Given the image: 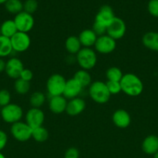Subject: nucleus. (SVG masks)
<instances>
[{
	"instance_id": "obj_1",
	"label": "nucleus",
	"mask_w": 158,
	"mask_h": 158,
	"mask_svg": "<svg viewBox=\"0 0 158 158\" xmlns=\"http://www.w3.org/2000/svg\"><path fill=\"white\" fill-rule=\"evenodd\" d=\"M120 84L122 92L129 97H138L143 90V83L141 79L132 73L124 74Z\"/></svg>"
},
{
	"instance_id": "obj_2",
	"label": "nucleus",
	"mask_w": 158,
	"mask_h": 158,
	"mask_svg": "<svg viewBox=\"0 0 158 158\" xmlns=\"http://www.w3.org/2000/svg\"><path fill=\"white\" fill-rule=\"evenodd\" d=\"M88 94L91 100L99 104L106 103L111 97L106 83L102 81H94L91 83L88 88Z\"/></svg>"
},
{
	"instance_id": "obj_3",
	"label": "nucleus",
	"mask_w": 158,
	"mask_h": 158,
	"mask_svg": "<svg viewBox=\"0 0 158 158\" xmlns=\"http://www.w3.org/2000/svg\"><path fill=\"white\" fill-rule=\"evenodd\" d=\"M75 56L76 61L78 63L79 66L85 70L88 71L93 69L97 63V54L95 50L91 48L82 47Z\"/></svg>"
},
{
	"instance_id": "obj_4",
	"label": "nucleus",
	"mask_w": 158,
	"mask_h": 158,
	"mask_svg": "<svg viewBox=\"0 0 158 158\" xmlns=\"http://www.w3.org/2000/svg\"><path fill=\"white\" fill-rule=\"evenodd\" d=\"M1 117L3 121L7 123L13 124L21 121L23 117V110L20 105L10 103L9 104L2 107Z\"/></svg>"
},
{
	"instance_id": "obj_5",
	"label": "nucleus",
	"mask_w": 158,
	"mask_h": 158,
	"mask_svg": "<svg viewBox=\"0 0 158 158\" xmlns=\"http://www.w3.org/2000/svg\"><path fill=\"white\" fill-rule=\"evenodd\" d=\"M66 79L62 75L58 73H54L48 78L46 81V90L51 97L63 95L66 85Z\"/></svg>"
},
{
	"instance_id": "obj_6",
	"label": "nucleus",
	"mask_w": 158,
	"mask_h": 158,
	"mask_svg": "<svg viewBox=\"0 0 158 158\" xmlns=\"http://www.w3.org/2000/svg\"><path fill=\"white\" fill-rule=\"evenodd\" d=\"M33 129L26 122L19 121L11 125L10 133L17 141L26 142L32 138Z\"/></svg>"
},
{
	"instance_id": "obj_7",
	"label": "nucleus",
	"mask_w": 158,
	"mask_h": 158,
	"mask_svg": "<svg viewBox=\"0 0 158 158\" xmlns=\"http://www.w3.org/2000/svg\"><path fill=\"white\" fill-rule=\"evenodd\" d=\"M13 21L16 26L18 32H26V33H28L32 30L35 23L33 15L24 11L15 15Z\"/></svg>"
},
{
	"instance_id": "obj_8",
	"label": "nucleus",
	"mask_w": 158,
	"mask_h": 158,
	"mask_svg": "<svg viewBox=\"0 0 158 158\" xmlns=\"http://www.w3.org/2000/svg\"><path fill=\"white\" fill-rule=\"evenodd\" d=\"M126 32V26L123 20L119 17H115L109 25L107 26L106 34L116 40H120L125 35Z\"/></svg>"
},
{
	"instance_id": "obj_9",
	"label": "nucleus",
	"mask_w": 158,
	"mask_h": 158,
	"mask_svg": "<svg viewBox=\"0 0 158 158\" xmlns=\"http://www.w3.org/2000/svg\"><path fill=\"white\" fill-rule=\"evenodd\" d=\"M11 44L13 51L17 52H23L28 50L31 45V39L28 33L17 32L10 38Z\"/></svg>"
},
{
	"instance_id": "obj_10",
	"label": "nucleus",
	"mask_w": 158,
	"mask_h": 158,
	"mask_svg": "<svg viewBox=\"0 0 158 158\" xmlns=\"http://www.w3.org/2000/svg\"><path fill=\"white\" fill-rule=\"evenodd\" d=\"M95 52L101 54H109L116 49V41L107 34L98 37L94 46Z\"/></svg>"
},
{
	"instance_id": "obj_11",
	"label": "nucleus",
	"mask_w": 158,
	"mask_h": 158,
	"mask_svg": "<svg viewBox=\"0 0 158 158\" xmlns=\"http://www.w3.org/2000/svg\"><path fill=\"white\" fill-rule=\"evenodd\" d=\"M45 120L44 113L40 108H31L25 115V122L32 129L40 127L43 124Z\"/></svg>"
},
{
	"instance_id": "obj_12",
	"label": "nucleus",
	"mask_w": 158,
	"mask_h": 158,
	"mask_svg": "<svg viewBox=\"0 0 158 158\" xmlns=\"http://www.w3.org/2000/svg\"><path fill=\"white\" fill-rule=\"evenodd\" d=\"M23 69H24V65L22 60L17 57H12L6 62L5 72L9 78L17 80L20 78V74Z\"/></svg>"
},
{
	"instance_id": "obj_13",
	"label": "nucleus",
	"mask_w": 158,
	"mask_h": 158,
	"mask_svg": "<svg viewBox=\"0 0 158 158\" xmlns=\"http://www.w3.org/2000/svg\"><path fill=\"white\" fill-rule=\"evenodd\" d=\"M114 12L111 6L108 5H104L99 9L94 18V23L105 26L107 29V26L111 23L113 19L115 18Z\"/></svg>"
},
{
	"instance_id": "obj_14",
	"label": "nucleus",
	"mask_w": 158,
	"mask_h": 158,
	"mask_svg": "<svg viewBox=\"0 0 158 158\" xmlns=\"http://www.w3.org/2000/svg\"><path fill=\"white\" fill-rule=\"evenodd\" d=\"M83 89V86L75 79L71 78L67 80L63 96L67 100L76 98L79 97Z\"/></svg>"
},
{
	"instance_id": "obj_15",
	"label": "nucleus",
	"mask_w": 158,
	"mask_h": 158,
	"mask_svg": "<svg viewBox=\"0 0 158 158\" xmlns=\"http://www.w3.org/2000/svg\"><path fill=\"white\" fill-rule=\"evenodd\" d=\"M86 108V103L85 100L80 97L69 100L67 104L65 112L71 117H75L81 114Z\"/></svg>"
},
{
	"instance_id": "obj_16",
	"label": "nucleus",
	"mask_w": 158,
	"mask_h": 158,
	"mask_svg": "<svg viewBox=\"0 0 158 158\" xmlns=\"http://www.w3.org/2000/svg\"><path fill=\"white\" fill-rule=\"evenodd\" d=\"M112 122L115 126L121 129L128 127L131 123V117L126 110L119 109L112 114Z\"/></svg>"
},
{
	"instance_id": "obj_17",
	"label": "nucleus",
	"mask_w": 158,
	"mask_h": 158,
	"mask_svg": "<svg viewBox=\"0 0 158 158\" xmlns=\"http://www.w3.org/2000/svg\"><path fill=\"white\" fill-rule=\"evenodd\" d=\"M68 100L63 95L51 97L49 101L50 110L55 114H60L66 111Z\"/></svg>"
},
{
	"instance_id": "obj_18",
	"label": "nucleus",
	"mask_w": 158,
	"mask_h": 158,
	"mask_svg": "<svg viewBox=\"0 0 158 158\" xmlns=\"http://www.w3.org/2000/svg\"><path fill=\"white\" fill-rule=\"evenodd\" d=\"M142 150L148 155H153L158 151V137L156 135H149L142 142Z\"/></svg>"
},
{
	"instance_id": "obj_19",
	"label": "nucleus",
	"mask_w": 158,
	"mask_h": 158,
	"mask_svg": "<svg viewBox=\"0 0 158 158\" xmlns=\"http://www.w3.org/2000/svg\"><path fill=\"white\" fill-rule=\"evenodd\" d=\"M78 37L81 46L85 48H91L95 44V42L98 39V35L94 33L91 29H84L79 34Z\"/></svg>"
},
{
	"instance_id": "obj_20",
	"label": "nucleus",
	"mask_w": 158,
	"mask_h": 158,
	"mask_svg": "<svg viewBox=\"0 0 158 158\" xmlns=\"http://www.w3.org/2000/svg\"><path fill=\"white\" fill-rule=\"evenodd\" d=\"M143 46L152 51L158 52V32H148L142 38Z\"/></svg>"
},
{
	"instance_id": "obj_21",
	"label": "nucleus",
	"mask_w": 158,
	"mask_h": 158,
	"mask_svg": "<svg viewBox=\"0 0 158 158\" xmlns=\"http://www.w3.org/2000/svg\"><path fill=\"white\" fill-rule=\"evenodd\" d=\"M64 45L66 50L71 55H76L82 49L78 37L75 35H71L68 37L65 41Z\"/></svg>"
},
{
	"instance_id": "obj_22",
	"label": "nucleus",
	"mask_w": 158,
	"mask_h": 158,
	"mask_svg": "<svg viewBox=\"0 0 158 158\" xmlns=\"http://www.w3.org/2000/svg\"><path fill=\"white\" fill-rule=\"evenodd\" d=\"M0 31H1V34L2 36L9 39L13 36L18 32L15 23L13 20L11 19L6 20L2 23V25L0 26Z\"/></svg>"
},
{
	"instance_id": "obj_23",
	"label": "nucleus",
	"mask_w": 158,
	"mask_h": 158,
	"mask_svg": "<svg viewBox=\"0 0 158 158\" xmlns=\"http://www.w3.org/2000/svg\"><path fill=\"white\" fill-rule=\"evenodd\" d=\"M74 79H75L82 86L83 88L89 87L90 85L91 84V76L88 73V70H85V69H79L77 72L74 73Z\"/></svg>"
},
{
	"instance_id": "obj_24",
	"label": "nucleus",
	"mask_w": 158,
	"mask_h": 158,
	"mask_svg": "<svg viewBox=\"0 0 158 158\" xmlns=\"http://www.w3.org/2000/svg\"><path fill=\"white\" fill-rule=\"evenodd\" d=\"M4 5L6 11L15 15L23 11V2L21 0H8Z\"/></svg>"
},
{
	"instance_id": "obj_25",
	"label": "nucleus",
	"mask_w": 158,
	"mask_h": 158,
	"mask_svg": "<svg viewBox=\"0 0 158 158\" xmlns=\"http://www.w3.org/2000/svg\"><path fill=\"white\" fill-rule=\"evenodd\" d=\"M12 44H11L10 39L6 37L0 36V58H4L8 56L12 52Z\"/></svg>"
},
{
	"instance_id": "obj_26",
	"label": "nucleus",
	"mask_w": 158,
	"mask_h": 158,
	"mask_svg": "<svg viewBox=\"0 0 158 158\" xmlns=\"http://www.w3.org/2000/svg\"><path fill=\"white\" fill-rule=\"evenodd\" d=\"M46 101L44 94L40 91H36L31 94L29 97V103L33 108H40L43 106Z\"/></svg>"
},
{
	"instance_id": "obj_27",
	"label": "nucleus",
	"mask_w": 158,
	"mask_h": 158,
	"mask_svg": "<svg viewBox=\"0 0 158 158\" xmlns=\"http://www.w3.org/2000/svg\"><path fill=\"white\" fill-rule=\"evenodd\" d=\"M32 138L38 143H43L49 138V132L43 126L33 129Z\"/></svg>"
},
{
	"instance_id": "obj_28",
	"label": "nucleus",
	"mask_w": 158,
	"mask_h": 158,
	"mask_svg": "<svg viewBox=\"0 0 158 158\" xmlns=\"http://www.w3.org/2000/svg\"><path fill=\"white\" fill-rule=\"evenodd\" d=\"M14 89L16 94L20 95H25L28 94L30 89V83L25 81L20 78L17 79L14 83Z\"/></svg>"
},
{
	"instance_id": "obj_29",
	"label": "nucleus",
	"mask_w": 158,
	"mask_h": 158,
	"mask_svg": "<svg viewBox=\"0 0 158 158\" xmlns=\"http://www.w3.org/2000/svg\"><path fill=\"white\" fill-rule=\"evenodd\" d=\"M106 78L108 81H116L120 82L124 74L122 73V70L116 66H112L107 69L106 71Z\"/></svg>"
},
{
	"instance_id": "obj_30",
	"label": "nucleus",
	"mask_w": 158,
	"mask_h": 158,
	"mask_svg": "<svg viewBox=\"0 0 158 158\" xmlns=\"http://www.w3.org/2000/svg\"><path fill=\"white\" fill-rule=\"evenodd\" d=\"M38 9V3L37 0H26L23 2V11L27 13L33 14Z\"/></svg>"
},
{
	"instance_id": "obj_31",
	"label": "nucleus",
	"mask_w": 158,
	"mask_h": 158,
	"mask_svg": "<svg viewBox=\"0 0 158 158\" xmlns=\"http://www.w3.org/2000/svg\"><path fill=\"white\" fill-rule=\"evenodd\" d=\"M106 86L111 95H116V94H119V93L122 92L120 82L108 81L106 83Z\"/></svg>"
},
{
	"instance_id": "obj_32",
	"label": "nucleus",
	"mask_w": 158,
	"mask_h": 158,
	"mask_svg": "<svg viewBox=\"0 0 158 158\" xmlns=\"http://www.w3.org/2000/svg\"><path fill=\"white\" fill-rule=\"evenodd\" d=\"M11 102V94L7 89H0V106H6Z\"/></svg>"
},
{
	"instance_id": "obj_33",
	"label": "nucleus",
	"mask_w": 158,
	"mask_h": 158,
	"mask_svg": "<svg viewBox=\"0 0 158 158\" xmlns=\"http://www.w3.org/2000/svg\"><path fill=\"white\" fill-rule=\"evenodd\" d=\"M147 10L152 16L158 18V0H150L147 5Z\"/></svg>"
},
{
	"instance_id": "obj_34",
	"label": "nucleus",
	"mask_w": 158,
	"mask_h": 158,
	"mask_svg": "<svg viewBox=\"0 0 158 158\" xmlns=\"http://www.w3.org/2000/svg\"><path fill=\"white\" fill-rule=\"evenodd\" d=\"M91 29L94 31V33H95L98 36H101V35H103L106 33V28H105V26L98 24V23H94L92 29Z\"/></svg>"
},
{
	"instance_id": "obj_35",
	"label": "nucleus",
	"mask_w": 158,
	"mask_h": 158,
	"mask_svg": "<svg viewBox=\"0 0 158 158\" xmlns=\"http://www.w3.org/2000/svg\"><path fill=\"white\" fill-rule=\"evenodd\" d=\"M33 77V73L32 71L29 69H23V70L22 71L21 74H20V78L22 80H25V81L30 82L32 80Z\"/></svg>"
},
{
	"instance_id": "obj_36",
	"label": "nucleus",
	"mask_w": 158,
	"mask_h": 158,
	"mask_svg": "<svg viewBox=\"0 0 158 158\" xmlns=\"http://www.w3.org/2000/svg\"><path fill=\"white\" fill-rule=\"evenodd\" d=\"M64 158H79V151L75 148H70L66 151Z\"/></svg>"
},
{
	"instance_id": "obj_37",
	"label": "nucleus",
	"mask_w": 158,
	"mask_h": 158,
	"mask_svg": "<svg viewBox=\"0 0 158 158\" xmlns=\"http://www.w3.org/2000/svg\"><path fill=\"white\" fill-rule=\"evenodd\" d=\"M8 143V136L6 132L0 130V152L6 148Z\"/></svg>"
},
{
	"instance_id": "obj_38",
	"label": "nucleus",
	"mask_w": 158,
	"mask_h": 158,
	"mask_svg": "<svg viewBox=\"0 0 158 158\" xmlns=\"http://www.w3.org/2000/svg\"><path fill=\"white\" fill-rule=\"evenodd\" d=\"M6 62H5L3 58H0V73L5 71V69H6Z\"/></svg>"
},
{
	"instance_id": "obj_39",
	"label": "nucleus",
	"mask_w": 158,
	"mask_h": 158,
	"mask_svg": "<svg viewBox=\"0 0 158 158\" xmlns=\"http://www.w3.org/2000/svg\"><path fill=\"white\" fill-rule=\"evenodd\" d=\"M7 1H8V0H0V5L5 4V3H6Z\"/></svg>"
},
{
	"instance_id": "obj_40",
	"label": "nucleus",
	"mask_w": 158,
	"mask_h": 158,
	"mask_svg": "<svg viewBox=\"0 0 158 158\" xmlns=\"http://www.w3.org/2000/svg\"><path fill=\"white\" fill-rule=\"evenodd\" d=\"M153 156V158H158V151L155 153Z\"/></svg>"
},
{
	"instance_id": "obj_41",
	"label": "nucleus",
	"mask_w": 158,
	"mask_h": 158,
	"mask_svg": "<svg viewBox=\"0 0 158 158\" xmlns=\"http://www.w3.org/2000/svg\"><path fill=\"white\" fill-rule=\"evenodd\" d=\"M0 158H6L4 154H3L2 152H0Z\"/></svg>"
},
{
	"instance_id": "obj_42",
	"label": "nucleus",
	"mask_w": 158,
	"mask_h": 158,
	"mask_svg": "<svg viewBox=\"0 0 158 158\" xmlns=\"http://www.w3.org/2000/svg\"><path fill=\"white\" fill-rule=\"evenodd\" d=\"M2 35V34H1V31H0V36H1Z\"/></svg>"
},
{
	"instance_id": "obj_43",
	"label": "nucleus",
	"mask_w": 158,
	"mask_h": 158,
	"mask_svg": "<svg viewBox=\"0 0 158 158\" xmlns=\"http://www.w3.org/2000/svg\"></svg>"
}]
</instances>
